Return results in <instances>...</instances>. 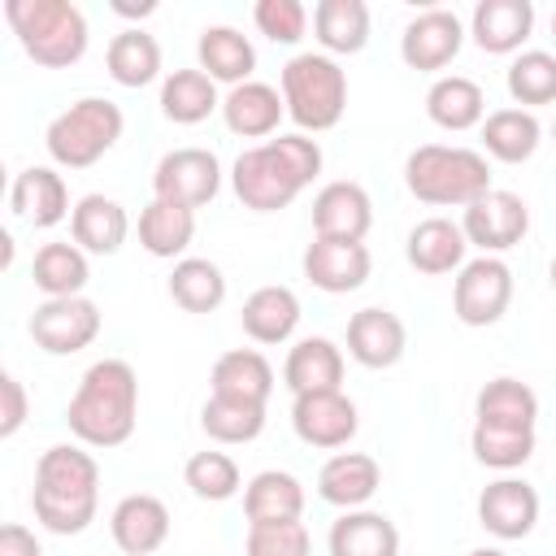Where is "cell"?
<instances>
[{"mask_svg":"<svg viewBox=\"0 0 556 556\" xmlns=\"http://www.w3.org/2000/svg\"><path fill=\"white\" fill-rule=\"evenodd\" d=\"M317 174H321V143L295 130V135H278L256 148H243L230 165V187L243 208L278 213L304 187H313Z\"/></svg>","mask_w":556,"mask_h":556,"instance_id":"obj_1","label":"cell"},{"mask_svg":"<svg viewBox=\"0 0 556 556\" xmlns=\"http://www.w3.org/2000/svg\"><path fill=\"white\" fill-rule=\"evenodd\" d=\"M139 421V374L122 356L87 365L65 404V426L83 447H122Z\"/></svg>","mask_w":556,"mask_h":556,"instance_id":"obj_2","label":"cell"},{"mask_svg":"<svg viewBox=\"0 0 556 556\" xmlns=\"http://www.w3.org/2000/svg\"><path fill=\"white\" fill-rule=\"evenodd\" d=\"M35 521L52 534H83L100 508V465L78 443H52L35 465Z\"/></svg>","mask_w":556,"mask_h":556,"instance_id":"obj_3","label":"cell"},{"mask_svg":"<svg viewBox=\"0 0 556 556\" xmlns=\"http://www.w3.org/2000/svg\"><path fill=\"white\" fill-rule=\"evenodd\" d=\"M404 187L434 208H469L491 191V165L478 148L421 143L404 161Z\"/></svg>","mask_w":556,"mask_h":556,"instance_id":"obj_4","label":"cell"},{"mask_svg":"<svg viewBox=\"0 0 556 556\" xmlns=\"http://www.w3.org/2000/svg\"><path fill=\"white\" fill-rule=\"evenodd\" d=\"M4 22L13 26L22 52L43 70H70L87 52V17L70 0H4Z\"/></svg>","mask_w":556,"mask_h":556,"instance_id":"obj_5","label":"cell"},{"mask_svg":"<svg viewBox=\"0 0 556 556\" xmlns=\"http://www.w3.org/2000/svg\"><path fill=\"white\" fill-rule=\"evenodd\" d=\"M278 91L300 135H321L348 113V70L326 52H295L278 74Z\"/></svg>","mask_w":556,"mask_h":556,"instance_id":"obj_6","label":"cell"},{"mask_svg":"<svg viewBox=\"0 0 556 556\" xmlns=\"http://www.w3.org/2000/svg\"><path fill=\"white\" fill-rule=\"evenodd\" d=\"M122 126H126V117L113 100L83 96L48 122L43 148L61 169H91L104 152H113V143L122 139Z\"/></svg>","mask_w":556,"mask_h":556,"instance_id":"obj_7","label":"cell"},{"mask_svg":"<svg viewBox=\"0 0 556 556\" xmlns=\"http://www.w3.org/2000/svg\"><path fill=\"white\" fill-rule=\"evenodd\" d=\"M513 304V269L500 256H473L456 269L452 282V313L460 326H495Z\"/></svg>","mask_w":556,"mask_h":556,"instance_id":"obj_8","label":"cell"},{"mask_svg":"<svg viewBox=\"0 0 556 556\" xmlns=\"http://www.w3.org/2000/svg\"><path fill=\"white\" fill-rule=\"evenodd\" d=\"M460 230L469 239V248H478L482 256H500L508 248H517L530 230V204L517 191L491 187L482 200H473L460 213Z\"/></svg>","mask_w":556,"mask_h":556,"instance_id":"obj_9","label":"cell"},{"mask_svg":"<svg viewBox=\"0 0 556 556\" xmlns=\"http://www.w3.org/2000/svg\"><path fill=\"white\" fill-rule=\"evenodd\" d=\"M100 326H104V317H100L96 300H87V295L43 300L30 313V321H26L35 348H43L48 356H74V352L91 348L96 334H100Z\"/></svg>","mask_w":556,"mask_h":556,"instance_id":"obj_10","label":"cell"},{"mask_svg":"<svg viewBox=\"0 0 556 556\" xmlns=\"http://www.w3.org/2000/svg\"><path fill=\"white\" fill-rule=\"evenodd\" d=\"M222 191V161L208 148H174L152 169V195L187 208H204Z\"/></svg>","mask_w":556,"mask_h":556,"instance_id":"obj_11","label":"cell"},{"mask_svg":"<svg viewBox=\"0 0 556 556\" xmlns=\"http://www.w3.org/2000/svg\"><path fill=\"white\" fill-rule=\"evenodd\" d=\"M291 430L300 434V443L334 452V447L352 443V434L361 430V413H356L352 395H343V387L339 391H304L291 400Z\"/></svg>","mask_w":556,"mask_h":556,"instance_id":"obj_12","label":"cell"},{"mask_svg":"<svg viewBox=\"0 0 556 556\" xmlns=\"http://www.w3.org/2000/svg\"><path fill=\"white\" fill-rule=\"evenodd\" d=\"M465 48V22L452 9H421L400 35V61L421 74H439Z\"/></svg>","mask_w":556,"mask_h":556,"instance_id":"obj_13","label":"cell"},{"mask_svg":"<svg viewBox=\"0 0 556 556\" xmlns=\"http://www.w3.org/2000/svg\"><path fill=\"white\" fill-rule=\"evenodd\" d=\"M478 526L504 543L513 539H526L534 526H539V491L526 482V478H495L482 486L478 495Z\"/></svg>","mask_w":556,"mask_h":556,"instance_id":"obj_14","label":"cell"},{"mask_svg":"<svg viewBox=\"0 0 556 556\" xmlns=\"http://www.w3.org/2000/svg\"><path fill=\"white\" fill-rule=\"evenodd\" d=\"M374 226V200L361 182L352 178H334L313 195V235L317 239H348V243H365Z\"/></svg>","mask_w":556,"mask_h":556,"instance_id":"obj_15","label":"cell"},{"mask_svg":"<svg viewBox=\"0 0 556 556\" xmlns=\"http://www.w3.org/2000/svg\"><path fill=\"white\" fill-rule=\"evenodd\" d=\"M304 278L326 291V295H348V291H361L374 261H369V248L365 243H348V239H317L304 248Z\"/></svg>","mask_w":556,"mask_h":556,"instance_id":"obj_16","label":"cell"},{"mask_svg":"<svg viewBox=\"0 0 556 556\" xmlns=\"http://www.w3.org/2000/svg\"><path fill=\"white\" fill-rule=\"evenodd\" d=\"M109 534H113L122 556H152L169 539V508H165V500H156L148 491H135V495L117 500L113 513H109Z\"/></svg>","mask_w":556,"mask_h":556,"instance_id":"obj_17","label":"cell"},{"mask_svg":"<svg viewBox=\"0 0 556 556\" xmlns=\"http://www.w3.org/2000/svg\"><path fill=\"white\" fill-rule=\"evenodd\" d=\"M404 348H408V330H404V321L391 308L369 304V308H356L348 317V356L356 365L391 369V365H400Z\"/></svg>","mask_w":556,"mask_h":556,"instance_id":"obj_18","label":"cell"},{"mask_svg":"<svg viewBox=\"0 0 556 556\" xmlns=\"http://www.w3.org/2000/svg\"><path fill=\"white\" fill-rule=\"evenodd\" d=\"M534 30V4L530 0H478L469 13V35L491 56H513Z\"/></svg>","mask_w":556,"mask_h":556,"instance_id":"obj_19","label":"cell"},{"mask_svg":"<svg viewBox=\"0 0 556 556\" xmlns=\"http://www.w3.org/2000/svg\"><path fill=\"white\" fill-rule=\"evenodd\" d=\"M9 208L22 222L39 226V230H48V226H56L74 213L70 208V187L52 165H26L9 187Z\"/></svg>","mask_w":556,"mask_h":556,"instance_id":"obj_20","label":"cell"},{"mask_svg":"<svg viewBox=\"0 0 556 556\" xmlns=\"http://www.w3.org/2000/svg\"><path fill=\"white\" fill-rule=\"evenodd\" d=\"M208 395L239 400V404H269L274 395V365L256 348H230L213 361Z\"/></svg>","mask_w":556,"mask_h":556,"instance_id":"obj_21","label":"cell"},{"mask_svg":"<svg viewBox=\"0 0 556 556\" xmlns=\"http://www.w3.org/2000/svg\"><path fill=\"white\" fill-rule=\"evenodd\" d=\"M382 486V465L369 452H334L317 473V495L334 508H365Z\"/></svg>","mask_w":556,"mask_h":556,"instance_id":"obj_22","label":"cell"},{"mask_svg":"<svg viewBox=\"0 0 556 556\" xmlns=\"http://www.w3.org/2000/svg\"><path fill=\"white\" fill-rule=\"evenodd\" d=\"M287 117V104H282V91L252 78V83H239L222 96V122L230 135L239 139H265L278 130V122Z\"/></svg>","mask_w":556,"mask_h":556,"instance_id":"obj_23","label":"cell"},{"mask_svg":"<svg viewBox=\"0 0 556 556\" xmlns=\"http://www.w3.org/2000/svg\"><path fill=\"white\" fill-rule=\"evenodd\" d=\"M465 252H469V239L460 230V222L452 217H426L408 230V243H404V256L417 274H456L465 265Z\"/></svg>","mask_w":556,"mask_h":556,"instance_id":"obj_24","label":"cell"},{"mask_svg":"<svg viewBox=\"0 0 556 556\" xmlns=\"http://www.w3.org/2000/svg\"><path fill=\"white\" fill-rule=\"evenodd\" d=\"M70 235H74V243H78L87 256H113V252L126 243V235H130V217H126V208H122L113 195L91 191V195H83V200L74 204V213H70Z\"/></svg>","mask_w":556,"mask_h":556,"instance_id":"obj_25","label":"cell"},{"mask_svg":"<svg viewBox=\"0 0 556 556\" xmlns=\"http://www.w3.org/2000/svg\"><path fill=\"white\" fill-rule=\"evenodd\" d=\"M243 334L261 348H274V343H287L300 326V300L291 287L282 282H269V287H256L248 300H243Z\"/></svg>","mask_w":556,"mask_h":556,"instance_id":"obj_26","label":"cell"},{"mask_svg":"<svg viewBox=\"0 0 556 556\" xmlns=\"http://www.w3.org/2000/svg\"><path fill=\"white\" fill-rule=\"evenodd\" d=\"M330 556H400V530L378 508H348L326 539Z\"/></svg>","mask_w":556,"mask_h":556,"instance_id":"obj_27","label":"cell"},{"mask_svg":"<svg viewBox=\"0 0 556 556\" xmlns=\"http://www.w3.org/2000/svg\"><path fill=\"white\" fill-rule=\"evenodd\" d=\"M195 61L200 70L213 78V83H226V87H239V83H252V70H256V48L243 30L235 26H204L200 39H195Z\"/></svg>","mask_w":556,"mask_h":556,"instance_id":"obj_28","label":"cell"},{"mask_svg":"<svg viewBox=\"0 0 556 556\" xmlns=\"http://www.w3.org/2000/svg\"><path fill=\"white\" fill-rule=\"evenodd\" d=\"M426 117L439 130H452V135L473 130V126L486 122V91L465 74H443L426 91Z\"/></svg>","mask_w":556,"mask_h":556,"instance_id":"obj_29","label":"cell"},{"mask_svg":"<svg viewBox=\"0 0 556 556\" xmlns=\"http://www.w3.org/2000/svg\"><path fill=\"white\" fill-rule=\"evenodd\" d=\"M282 382H287L291 395H304V391H339V382H343V352H339V343L326 339V334L300 339L287 352Z\"/></svg>","mask_w":556,"mask_h":556,"instance_id":"obj_30","label":"cell"},{"mask_svg":"<svg viewBox=\"0 0 556 556\" xmlns=\"http://www.w3.org/2000/svg\"><path fill=\"white\" fill-rule=\"evenodd\" d=\"M478 135H482V156H491V161H504V165H521V161H530L534 152H539V143H543V126H539V117L530 113V109H495V113H486V122L478 126Z\"/></svg>","mask_w":556,"mask_h":556,"instance_id":"obj_31","label":"cell"},{"mask_svg":"<svg viewBox=\"0 0 556 556\" xmlns=\"http://www.w3.org/2000/svg\"><path fill=\"white\" fill-rule=\"evenodd\" d=\"M195 239V208L174 200H148L139 213V243L156 261H182V252Z\"/></svg>","mask_w":556,"mask_h":556,"instance_id":"obj_32","label":"cell"},{"mask_svg":"<svg viewBox=\"0 0 556 556\" xmlns=\"http://www.w3.org/2000/svg\"><path fill=\"white\" fill-rule=\"evenodd\" d=\"M304 513V482L287 469H261L243 482V517L256 521H300Z\"/></svg>","mask_w":556,"mask_h":556,"instance_id":"obj_33","label":"cell"},{"mask_svg":"<svg viewBox=\"0 0 556 556\" xmlns=\"http://www.w3.org/2000/svg\"><path fill=\"white\" fill-rule=\"evenodd\" d=\"M313 35L326 56H352L369 43V4L365 0H317Z\"/></svg>","mask_w":556,"mask_h":556,"instance_id":"obj_34","label":"cell"},{"mask_svg":"<svg viewBox=\"0 0 556 556\" xmlns=\"http://www.w3.org/2000/svg\"><path fill=\"white\" fill-rule=\"evenodd\" d=\"M473 421H486V426H517V430H534L539 421V395L530 382L521 378H491L478 400H473Z\"/></svg>","mask_w":556,"mask_h":556,"instance_id":"obj_35","label":"cell"},{"mask_svg":"<svg viewBox=\"0 0 556 556\" xmlns=\"http://www.w3.org/2000/svg\"><path fill=\"white\" fill-rule=\"evenodd\" d=\"M222 109V96H217V83L195 65V70H174L165 74L161 83V113L174 122V126H200L208 113Z\"/></svg>","mask_w":556,"mask_h":556,"instance_id":"obj_36","label":"cell"},{"mask_svg":"<svg viewBox=\"0 0 556 556\" xmlns=\"http://www.w3.org/2000/svg\"><path fill=\"white\" fill-rule=\"evenodd\" d=\"M104 70H109V78L117 87H148V83H156V74H161V43H156V35H148L139 26H126L122 35L109 39Z\"/></svg>","mask_w":556,"mask_h":556,"instance_id":"obj_37","label":"cell"},{"mask_svg":"<svg viewBox=\"0 0 556 556\" xmlns=\"http://www.w3.org/2000/svg\"><path fill=\"white\" fill-rule=\"evenodd\" d=\"M30 278L35 287L48 295V300H65V295H83L87 278H91V265H87V252L78 243H43L30 261Z\"/></svg>","mask_w":556,"mask_h":556,"instance_id":"obj_38","label":"cell"},{"mask_svg":"<svg viewBox=\"0 0 556 556\" xmlns=\"http://www.w3.org/2000/svg\"><path fill=\"white\" fill-rule=\"evenodd\" d=\"M169 300L182 313H213L226 300V274L208 256H182L169 269Z\"/></svg>","mask_w":556,"mask_h":556,"instance_id":"obj_39","label":"cell"},{"mask_svg":"<svg viewBox=\"0 0 556 556\" xmlns=\"http://www.w3.org/2000/svg\"><path fill=\"white\" fill-rule=\"evenodd\" d=\"M200 426H204V434L213 443L239 447V443L261 439V430H265V404H239V400L208 395L204 408H200Z\"/></svg>","mask_w":556,"mask_h":556,"instance_id":"obj_40","label":"cell"},{"mask_svg":"<svg viewBox=\"0 0 556 556\" xmlns=\"http://www.w3.org/2000/svg\"><path fill=\"white\" fill-rule=\"evenodd\" d=\"M469 452H473L478 465L500 469V473H513V469H521V465L534 456V430L473 421V430H469Z\"/></svg>","mask_w":556,"mask_h":556,"instance_id":"obj_41","label":"cell"},{"mask_svg":"<svg viewBox=\"0 0 556 556\" xmlns=\"http://www.w3.org/2000/svg\"><path fill=\"white\" fill-rule=\"evenodd\" d=\"M508 96L517 109H534V104H552L556 100V52H543V48H526L513 56L508 74Z\"/></svg>","mask_w":556,"mask_h":556,"instance_id":"obj_42","label":"cell"},{"mask_svg":"<svg viewBox=\"0 0 556 556\" xmlns=\"http://www.w3.org/2000/svg\"><path fill=\"white\" fill-rule=\"evenodd\" d=\"M182 482L191 486V495L195 500H208V504H222V500H235L239 491H243V473H239V465H235V456L230 452H195V456H187V465H182Z\"/></svg>","mask_w":556,"mask_h":556,"instance_id":"obj_43","label":"cell"},{"mask_svg":"<svg viewBox=\"0 0 556 556\" xmlns=\"http://www.w3.org/2000/svg\"><path fill=\"white\" fill-rule=\"evenodd\" d=\"M243 552L248 556H308L313 539L304 521H256L248 526Z\"/></svg>","mask_w":556,"mask_h":556,"instance_id":"obj_44","label":"cell"},{"mask_svg":"<svg viewBox=\"0 0 556 556\" xmlns=\"http://www.w3.org/2000/svg\"><path fill=\"white\" fill-rule=\"evenodd\" d=\"M252 22H256V30H261L269 43L291 48V43H300L304 30H308V9H304L300 0H256V4H252Z\"/></svg>","mask_w":556,"mask_h":556,"instance_id":"obj_45","label":"cell"},{"mask_svg":"<svg viewBox=\"0 0 556 556\" xmlns=\"http://www.w3.org/2000/svg\"><path fill=\"white\" fill-rule=\"evenodd\" d=\"M26 413H30V400H26L22 378L0 374V439H13L26 426Z\"/></svg>","mask_w":556,"mask_h":556,"instance_id":"obj_46","label":"cell"},{"mask_svg":"<svg viewBox=\"0 0 556 556\" xmlns=\"http://www.w3.org/2000/svg\"><path fill=\"white\" fill-rule=\"evenodd\" d=\"M0 556H43V547H39V539H35L26 526L9 521V526L0 530Z\"/></svg>","mask_w":556,"mask_h":556,"instance_id":"obj_47","label":"cell"},{"mask_svg":"<svg viewBox=\"0 0 556 556\" xmlns=\"http://www.w3.org/2000/svg\"><path fill=\"white\" fill-rule=\"evenodd\" d=\"M465 556H504L500 547H473V552H465Z\"/></svg>","mask_w":556,"mask_h":556,"instance_id":"obj_48","label":"cell"},{"mask_svg":"<svg viewBox=\"0 0 556 556\" xmlns=\"http://www.w3.org/2000/svg\"><path fill=\"white\" fill-rule=\"evenodd\" d=\"M547 282H552V291H556V256H552V265H547Z\"/></svg>","mask_w":556,"mask_h":556,"instance_id":"obj_49","label":"cell"},{"mask_svg":"<svg viewBox=\"0 0 556 556\" xmlns=\"http://www.w3.org/2000/svg\"><path fill=\"white\" fill-rule=\"evenodd\" d=\"M552 39H556V9H552Z\"/></svg>","mask_w":556,"mask_h":556,"instance_id":"obj_50","label":"cell"},{"mask_svg":"<svg viewBox=\"0 0 556 556\" xmlns=\"http://www.w3.org/2000/svg\"><path fill=\"white\" fill-rule=\"evenodd\" d=\"M552 143H556V122H552Z\"/></svg>","mask_w":556,"mask_h":556,"instance_id":"obj_51","label":"cell"}]
</instances>
